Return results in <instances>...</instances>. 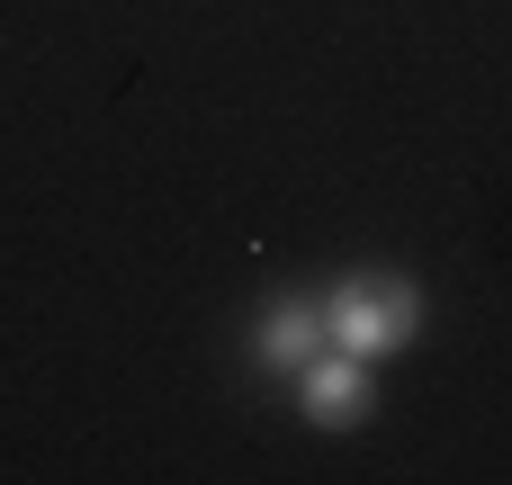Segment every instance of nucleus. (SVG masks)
Listing matches in <instances>:
<instances>
[{
  "instance_id": "7ed1b4c3",
  "label": "nucleus",
  "mask_w": 512,
  "mask_h": 485,
  "mask_svg": "<svg viewBox=\"0 0 512 485\" xmlns=\"http://www.w3.org/2000/svg\"><path fill=\"white\" fill-rule=\"evenodd\" d=\"M324 351V297H270L261 315H252V360L270 369V378H288L297 360H315Z\"/></svg>"
},
{
  "instance_id": "f03ea898",
  "label": "nucleus",
  "mask_w": 512,
  "mask_h": 485,
  "mask_svg": "<svg viewBox=\"0 0 512 485\" xmlns=\"http://www.w3.org/2000/svg\"><path fill=\"white\" fill-rule=\"evenodd\" d=\"M288 387H297V414L315 423V432H360L369 414H378V387H369V360H351V351H315V360H297L288 369Z\"/></svg>"
},
{
  "instance_id": "f257e3e1",
  "label": "nucleus",
  "mask_w": 512,
  "mask_h": 485,
  "mask_svg": "<svg viewBox=\"0 0 512 485\" xmlns=\"http://www.w3.org/2000/svg\"><path fill=\"white\" fill-rule=\"evenodd\" d=\"M315 297H324V342L351 351V360H369V369L423 333V288L405 270H351V279H333Z\"/></svg>"
}]
</instances>
